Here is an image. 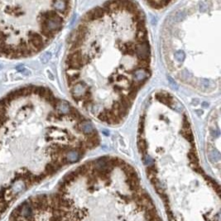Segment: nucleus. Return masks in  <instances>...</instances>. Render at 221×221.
<instances>
[{
  "mask_svg": "<svg viewBox=\"0 0 221 221\" xmlns=\"http://www.w3.org/2000/svg\"><path fill=\"white\" fill-rule=\"evenodd\" d=\"M116 166L110 157L87 161L76 169L84 186L66 174L52 194L29 198L38 221H162L131 166L123 186L113 185Z\"/></svg>",
  "mask_w": 221,
  "mask_h": 221,
  "instance_id": "1",
  "label": "nucleus"
},
{
  "mask_svg": "<svg viewBox=\"0 0 221 221\" xmlns=\"http://www.w3.org/2000/svg\"><path fill=\"white\" fill-rule=\"evenodd\" d=\"M135 55L138 60H150V47L148 42L143 43H135Z\"/></svg>",
  "mask_w": 221,
  "mask_h": 221,
  "instance_id": "2",
  "label": "nucleus"
},
{
  "mask_svg": "<svg viewBox=\"0 0 221 221\" xmlns=\"http://www.w3.org/2000/svg\"><path fill=\"white\" fill-rule=\"evenodd\" d=\"M89 86L85 81H77L70 88V93L72 97L74 96H81L89 91Z\"/></svg>",
  "mask_w": 221,
  "mask_h": 221,
  "instance_id": "3",
  "label": "nucleus"
},
{
  "mask_svg": "<svg viewBox=\"0 0 221 221\" xmlns=\"http://www.w3.org/2000/svg\"><path fill=\"white\" fill-rule=\"evenodd\" d=\"M133 78L135 79L134 81L137 82H146L148 79V76H150V69L146 68V69H136L135 71L132 74Z\"/></svg>",
  "mask_w": 221,
  "mask_h": 221,
  "instance_id": "4",
  "label": "nucleus"
},
{
  "mask_svg": "<svg viewBox=\"0 0 221 221\" xmlns=\"http://www.w3.org/2000/svg\"><path fill=\"white\" fill-rule=\"evenodd\" d=\"M65 157L67 159V161H69V163H72V162L77 161L81 158L78 152L74 148H72L70 151L68 152L66 155H65Z\"/></svg>",
  "mask_w": 221,
  "mask_h": 221,
  "instance_id": "5",
  "label": "nucleus"
},
{
  "mask_svg": "<svg viewBox=\"0 0 221 221\" xmlns=\"http://www.w3.org/2000/svg\"><path fill=\"white\" fill-rule=\"evenodd\" d=\"M81 132H82V133H83L84 134H86V136L91 134V133L95 130L92 123H91L87 120L81 123Z\"/></svg>",
  "mask_w": 221,
  "mask_h": 221,
  "instance_id": "6",
  "label": "nucleus"
},
{
  "mask_svg": "<svg viewBox=\"0 0 221 221\" xmlns=\"http://www.w3.org/2000/svg\"><path fill=\"white\" fill-rule=\"evenodd\" d=\"M70 107V105L69 104L68 102L60 100L59 101V103H58L57 107H56V109L58 110V112H60V113H63V114H65V113H69Z\"/></svg>",
  "mask_w": 221,
  "mask_h": 221,
  "instance_id": "7",
  "label": "nucleus"
},
{
  "mask_svg": "<svg viewBox=\"0 0 221 221\" xmlns=\"http://www.w3.org/2000/svg\"><path fill=\"white\" fill-rule=\"evenodd\" d=\"M147 3L151 6L152 8L160 9L161 8L166 7L170 3V2H167V1H148V2H147Z\"/></svg>",
  "mask_w": 221,
  "mask_h": 221,
  "instance_id": "8",
  "label": "nucleus"
},
{
  "mask_svg": "<svg viewBox=\"0 0 221 221\" xmlns=\"http://www.w3.org/2000/svg\"><path fill=\"white\" fill-rule=\"evenodd\" d=\"M138 150L141 153L143 154V156H146V152H147V143L146 141L144 140V138L142 136H138Z\"/></svg>",
  "mask_w": 221,
  "mask_h": 221,
  "instance_id": "9",
  "label": "nucleus"
},
{
  "mask_svg": "<svg viewBox=\"0 0 221 221\" xmlns=\"http://www.w3.org/2000/svg\"><path fill=\"white\" fill-rule=\"evenodd\" d=\"M91 12L93 13L94 18H95V20L100 19V18H103L104 14H105V11H104L103 7H97V8H93V9L91 10Z\"/></svg>",
  "mask_w": 221,
  "mask_h": 221,
  "instance_id": "10",
  "label": "nucleus"
},
{
  "mask_svg": "<svg viewBox=\"0 0 221 221\" xmlns=\"http://www.w3.org/2000/svg\"><path fill=\"white\" fill-rule=\"evenodd\" d=\"M181 134L183 136L184 138H186V140L189 141L191 144H193L194 145V138H193V135H192V133H191V129H188V130L182 129V130L181 131Z\"/></svg>",
  "mask_w": 221,
  "mask_h": 221,
  "instance_id": "11",
  "label": "nucleus"
},
{
  "mask_svg": "<svg viewBox=\"0 0 221 221\" xmlns=\"http://www.w3.org/2000/svg\"><path fill=\"white\" fill-rule=\"evenodd\" d=\"M209 157L210 159V161H219L220 159V156L218 152L214 151V150H210L209 151Z\"/></svg>",
  "mask_w": 221,
  "mask_h": 221,
  "instance_id": "12",
  "label": "nucleus"
},
{
  "mask_svg": "<svg viewBox=\"0 0 221 221\" xmlns=\"http://www.w3.org/2000/svg\"><path fill=\"white\" fill-rule=\"evenodd\" d=\"M175 57H176V59L177 60V61L182 62V61L185 60V58H186V55H185V53H184L183 51H176V53L175 54Z\"/></svg>",
  "mask_w": 221,
  "mask_h": 221,
  "instance_id": "13",
  "label": "nucleus"
},
{
  "mask_svg": "<svg viewBox=\"0 0 221 221\" xmlns=\"http://www.w3.org/2000/svg\"><path fill=\"white\" fill-rule=\"evenodd\" d=\"M97 117H98L99 120L103 121V122H107L108 121V113L105 111V109L104 111H101L100 113L97 115Z\"/></svg>",
  "mask_w": 221,
  "mask_h": 221,
  "instance_id": "14",
  "label": "nucleus"
},
{
  "mask_svg": "<svg viewBox=\"0 0 221 221\" xmlns=\"http://www.w3.org/2000/svg\"><path fill=\"white\" fill-rule=\"evenodd\" d=\"M210 85L211 82L210 81H208V80H203V81H201V86H202V87H203L204 89H206V90L210 88Z\"/></svg>",
  "mask_w": 221,
  "mask_h": 221,
  "instance_id": "15",
  "label": "nucleus"
},
{
  "mask_svg": "<svg viewBox=\"0 0 221 221\" xmlns=\"http://www.w3.org/2000/svg\"><path fill=\"white\" fill-rule=\"evenodd\" d=\"M191 75H190V73L187 72L186 70H184V71H182V73H181V78H182V80H189V79L191 78Z\"/></svg>",
  "mask_w": 221,
  "mask_h": 221,
  "instance_id": "16",
  "label": "nucleus"
},
{
  "mask_svg": "<svg viewBox=\"0 0 221 221\" xmlns=\"http://www.w3.org/2000/svg\"><path fill=\"white\" fill-rule=\"evenodd\" d=\"M51 58V54L50 53H46L45 55H43L42 58V60L43 63L47 62L48 60Z\"/></svg>",
  "mask_w": 221,
  "mask_h": 221,
  "instance_id": "17",
  "label": "nucleus"
},
{
  "mask_svg": "<svg viewBox=\"0 0 221 221\" xmlns=\"http://www.w3.org/2000/svg\"><path fill=\"white\" fill-rule=\"evenodd\" d=\"M113 90L116 91V92H118V94H121L120 92L122 91V88H121L119 86H115L114 87H113Z\"/></svg>",
  "mask_w": 221,
  "mask_h": 221,
  "instance_id": "18",
  "label": "nucleus"
}]
</instances>
